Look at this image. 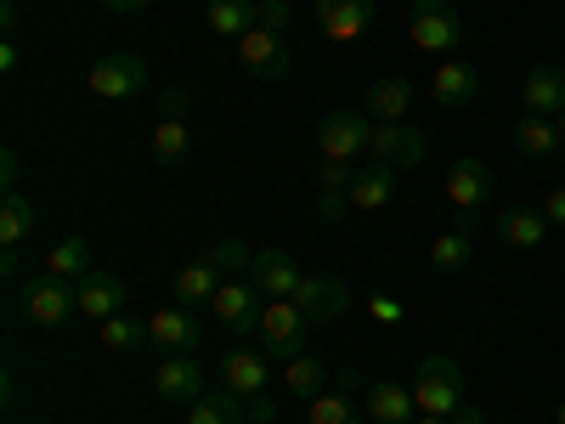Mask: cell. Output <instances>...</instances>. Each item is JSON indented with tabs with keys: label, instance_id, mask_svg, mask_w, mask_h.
I'll list each match as a JSON object with an SVG mask.
<instances>
[{
	"label": "cell",
	"instance_id": "1",
	"mask_svg": "<svg viewBox=\"0 0 565 424\" xmlns=\"http://www.w3.org/2000/svg\"><path fill=\"white\" fill-rule=\"evenodd\" d=\"M413 402L418 413H436V418H452L469 396H463V362L436 351V357H424L418 373H413Z\"/></svg>",
	"mask_w": 565,
	"mask_h": 424
},
{
	"label": "cell",
	"instance_id": "2",
	"mask_svg": "<svg viewBox=\"0 0 565 424\" xmlns=\"http://www.w3.org/2000/svg\"><path fill=\"white\" fill-rule=\"evenodd\" d=\"M18 311H23V322H34V328H57V322H68V317L79 311V283H63V277H52V272H40V277L23 283Z\"/></svg>",
	"mask_w": 565,
	"mask_h": 424
},
{
	"label": "cell",
	"instance_id": "3",
	"mask_svg": "<svg viewBox=\"0 0 565 424\" xmlns=\"http://www.w3.org/2000/svg\"><path fill=\"white\" fill-rule=\"evenodd\" d=\"M407 40L430 57H447L463 45V18L452 12V0H413V18H407Z\"/></svg>",
	"mask_w": 565,
	"mask_h": 424
},
{
	"label": "cell",
	"instance_id": "4",
	"mask_svg": "<svg viewBox=\"0 0 565 424\" xmlns=\"http://www.w3.org/2000/svg\"><path fill=\"white\" fill-rule=\"evenodd\" d=\"M306 311L295 306V300H266V311H260V351L271 357V362H295V357H306Z\"/></svg>",
	"mask_w": 565,
	"mask_h": 424
},
{
	"label": "cell",
	"instance_id": "5",
	"mask_svg": "<svg viewBox=\"0 0 565 424\" xmlns=\"http://www.w3.org/2000/svg\"><path fill=\"white\" fill-rule=\"evenodd\" d=\"M85 85H90V97H103V103L141 97V91H148V63H141V57H130V52H108V57H97V63H90Z\"/></svg>",
	"mask_w": 565,
	"mask_h": 424
},
{
	"label": "cell",
	"instance_id": "6",
	"mask_svg": "<svg viewBox=\"0 0 565 424\" xmlns=\"http://www.w3.org/2000/svg\"><path fill=\"white\" fill-rule=\"evenodd\" d=\"M148 346L164 351V357H193L204 346V322L193 306H159L148 317Z\"/></svg>",
	"mask_w": 565,
	"mask_h": 424
},
{
	"label": "cell",
	"instance_id": "7",
	"mask_svg": "<svg viewBox=\"0 0 565 424\" xmlns=\"http://www.w3.org/2000/svg\"><path fill=\"white\" fill-rule=\"evenodd\" d=\"M367 130H373V119H367V114H351V108L322 114V125H317V153H322V159L351 165V159H362V153H367Z\"/></svg>",
	"mask_w": 565,
	"mask_h": 424
},
{
	"label": "cell",
	"instance_id": "8",
	"mask_svg": "<svg viewBox=\"0 0 565 424\" xmlns=\"http://www.w3.org/2000/svg\"><path fill=\"white\" fill-rule=\"evenodd\" d=\"M238 63H244L255 80H282V74H289V63H295V45H289V34L255 23V29L238 40Z\"/></svg>",
	"mask_w": 565,
	"mask_h": 424
},
{
	"label": "cell",
	"instance_id": "9",
	"mask_svg": "<svg viewBox=\"0 0 565 424\" xmlns=\"http://www.w3.org/2000/svg\"><path fill=\"white\" fill-rule=\"evenodd\" d=\"M424 159V136L396 119V125H373L367 130V165H391V170H413Z\"/></svg>",
	"mask_w": 565,
	"mask_h": 424
},
{
	"label": "cell",
	"instance_id": "10",
	"mask_svg": "<svg viewBox=\"0 0 565 424\" xmlns=\"http://www.w3.org/2000/svg\"><path fill=\"white\" fill-rule=\"evenodd\" d=\"M153 391L170 402V407H193L204 391H210V373L199 357H164L159 373H153Z\"/></svg>",
	"mask_w": 565,
	"mask_h": 424
},
{
	"label": "cell",
	"instance_id": "11",
	"mask_svg": "<svg viewBox=\"0 0 565 424\" xmlns=\"http://www.w3.org/2000/svg\"><path fill=\"white\" fill-rule=\"evenodd\" d=\"M492 170L481 165V159H458L452 170H447V181H441V193H447V204L458 210V215H476V210H487V199H492Z\"/></svg>",
	"mask_w": 565,
	"mask_h": 424
},
{
	"label": "cell",
	"instance_id": "12",
	"mask_svg": "<svg viewBox=\"0 0 565 424\" xmlns=\"http://www.w3.org/2000/svg\"><path fill=\"white\" fill-rule=\"evenodd\" d=\"M260 300H266V295L255 289V283H221V295H215L210 306H215V322L232 328V335L244 340V335H255V328H260V311H266Z\"/></svg>",
	"mask_w": 565,
	"mask_h": 424
},
{
	"label": "cell",
	"instance_id": "13",
	"mask_svg": "<svg viewBox=\"0 0 565 424\" xmlns=\"http://www.w3.org/2000/svg\"><path fill=\"white\" fill-rule=\"evenodd\" d=\"M289 300L306 311V322H311V328H322V322H340V317L351 311L345 283H334V277H300V289H295Z\"/></svg>",
	"mask_w": 565,
	"mask_h": 424
},
{
	"label": "cell",
	"instance_id": "14",
	"mask_svg": "<svg viewBox=\"0 0 565 424\" xmlns=\"http://www.w3.org/2000/svg\"><path fill=\"white\" fill-rule=\"evenodd\" d=\"M373 12H380L373 0H317V29L334 40V45H351V40L367 34Z\"/></svg>",
	"mask_w": 565,
	"mask_h": 424
},
{
	"label": "cell",
	"instance_id": "15",
	"mask_svg": "<svg viewBox=\"0 0 565 424\" xmlns=\"http://www.w3.org/2000/svg\"><path fill=\"white\" fill-rule=\"evenodd\" d=\"M430 97L441 108H469L481 97V68L463 63V57H441V68L430 74Z\"/></svg>",
	"mask_w": 565,
	"mask_h": 424
},
{
	"label": "cell",
	"instance_id": "16",
	"mask_svg": "<svg viewBox=\"0 0 565 424\" xmlns=\"http://www.w3.org/2000/svg\"><path fill=\"white\" fill-rule=\"evenodd\" d=\"M521 103H526V114L559 119V114H565V68H559V63H537V68L521 80Z\"/></svg>",
	"mask_w": 565,
	"mask_h": 424
},
{
	"label": "cell",
	"instance_id": "17",
	"mask_svg": "<svg viewBox=\"0 0 565 424\" xmlns=\"http://www.w3.org/2000/svg\"><path fill=\"white\" fill-rule=\"evenodd\" d=\"M413 80L407 74H385V80H373L367 85V103H362V114L373 119V125H396V119H407V108H413Z\"/></svg>",
	"mask_w": 565,
	"mask_h": 424
},
{
	"label": "cell",
	"instance_id": "18",
	"mask_svg": "<svg viewBox=\"0 0 565 424\" xmlns=\"http://www.w3.org/2000/svg\"><path fill=\"white\" fill-rule=\"evenodd\" d=\"M221 380H226V391H232V396H266L271 357H266V351H249V346L226 351V362H221Z\"/></svg>",
	"mask_w": 565,
	"mask_h": 424
},
{
	"label": "cell",
	"instance_id": "19",
	"mask_svg": "<svg viewBox=\"0 0 565 424\" xmlns=\"http://www.w3.org/2000/svg\"><path fill=\"white\" fill-rule=\"evenodd\" d=\"M249 283H255L266 300H289V295L300 289V266L282 255V250H255V261H249Z\"/></svg>",
	"mask_w": 565,
	"mask_h": 424
},
{
	"label": "cell",
	"instance_id": "20",
	"mask_svg": "<svg viewBox=\"0 0 565 424\" xmlns=\"http://www.w3.org/2000/svg\"><path fill=\"white\" fill-rule=\"evenodd\" d=\"M125 311V277L119 272H90V277H79V317H97V322H108V317H119Z\"/></svg>",
	"mask_w": 565,
	"mask_h": 424
},
{
	"label": "cell",
	"instance_id": "21",
	"mask_svg": "<svg viewBox=\"0 0 565 424\" xmlns=\"http://www.w3.org/2000/svg\"><path fill=\"white\" fill-rule=\"evenodd\" d=\"M396 176H402V170H391V165H362V170L351 176V210H356V215L385 210V204L396 199Z\"/></svg>",
	"mask_w": 565,
	"mask_h": 424
},
{
	"label": "cell",
	"instance_id": "22",
	"mask_svg": "<svg viewBox=\"0 0 565 424\" xmlns=\"http://www.w3.org/2000/svg\"><path fill=\"white\" fill-rule=\"evenodd\" d=\"M509 141H514V153L521 159H554L565 141H559V125L554 119H543V114H526L521 125L509 130Z\"/></svg>",
	"mask_w": 565,
	"mask_h": 424
},
{
	"label": "cell",
	"instance_id": "23",
	"mask_svg": "<svg viewBox=\"0 0 565 424\" xmlns=\"http://www.w3.org/2000/svg\"><path fill=\"white\" fill-rule=\"evenodd\" d=\"M215 295H221V266H210L204 255L175 272V306H210Z\"/></svg>",
	"mask_w": 565,
	"mask_h": 424
},
{
	"label": "cell",
	"instance_id": "24",
	"mask_svg": "<svg viewBox=\"0 0 565 424\" xmlns=\"http://www.w3.org/2000/svg\"><path fill=\"white\" fill-rule=\"evenodd\" d=\"M498 239H503L509 250H537V244L548 239V221H543V210L514 204V210L498 215Z\"/></svg>",
	"mask_w": 565,
	"mask_h": 424
},
{
	"label": "cell",
	"instance_id": "25",
	"mask_svg": "<svg viewBox=\"0 0 565 424\" xmlns=\"http://www.w3.org/2000/svg\"><path fill=\"white\" fill-rule=\"evenodd\" d=\"M204 23L226 40H244L255 23H260V0H210L204 7Z\"/></svg>",
	"mask_w": 565,
	"mask_h": 424
},
{
	"label": "cell",
	"instance_id": "26",
	"mask_svg": "<svg viewBox=\"0 0 565 424\" xmlns=\"http://www.w3.org/2000/svg\"><path fill=\"white\" fill-rule=\"evenodd\" d=\"M367 418H380V424H413L418 418V402H413V385H373L367 396Z\"/></svg>",
	"mask_w": 565,
	"mask_h": 424
},
{
	"label": "cell",
	"instance_id": "27",
	"mask_svg": "<svg viewBox=\"0 0 565 424\" xmlns=\"http://www.w3.org/2000/svg\"><path fill=\"white\" fill-rule=\"evenodd\" d=\"M40 266L52 272V277H63V283H79V277L97 272V266H90V244H85V239H63V244H52Z\"/></svg>",
	"mask_w": 565,
	"mask_h": 424
},
{
	"label": "cell",
	"instance_id": "28",
	"mask_svg": "<svg viewBox=\"0 0 565 424\" xmlns=\"http://www.w3.org/2000/svg\"><path fill=\"white\" fill-rule=\"evenodd\" d=\"M34 199H23V193H7L0 199V250H23V239L34 232Z\"/></svg>",
	"mask_w": 565,
	"mask_h": 424
},
{
	"label": "cell",
	"instance_id": "29",
	"mask_svg": "<svg viewBox=\"0 0 565 424\" xmlns=\"http://www.w3.org/2000/svg\"><path fill=\"white\" fill-rule=\"evenodd\" d=\"M430 261H436V272H463L469 261H476V232H463V226L441 232V239L430 244Z\"/></svg>",
	"mask_w": 565,
	"mask_h": 424
},
{
	"label": "cell",
	"instance_id": "30",
	"mask_svg": "<svg viewBox=\"0 0 565 424\" xmlns=\"http://www.w3.org/2000/svg\"><path fill=\"white\" fill-rule=\"evenodd\" d=\"M306 424H362L356 396L351 391H317L311 407H306Z\"/></svg>",
	"mask_w": 565,
	"mask_h": 424
},
{
	"label": "cell",
	"instance_id": "31",
	"mask_svg": "<svg viewBox=\"0 0 565 424\" xmlns=\"http://www.w3.org/2000/svg\"><path fill=\"white\" fill-rule=\"evenodd\" d=\"M153 159H159L164 170H175V165L186 159V119H181V114H164V119L153 125Z\"/></svg>",
	"mask_w": 565,
	"mask_h": 424
},
{
	"label": "cell",
	"instance_id": "32",
	"mask_svg": "<svg viewBox=\"0 0 565 424\" xmlns=\"http://www.w3.org/2000/svg\"><path fill=\"white\" fill-rule=\"evenodd\" d=\"M244 418H249V413L238 407V396H232V391H226V396H210V391H204L193 407H186L181 424H244Z\"/></svg>",
	"mask_w": 565,
	"mask_h": 424
},
{
	"label": "cell",
	"instance_id": "33",
	"mask_svg": "<svg viewBox=\"0 0 565 424\" xmlns=\"http://www.w3.org/2000/svg\"><path fill=\"white\" fill-rule=\"evenodd\" d=\"M97 340H103V351H136V346H148V322H136L130 311H119V317H108L97 328Z\"/></svg>",
	"mask_w": 565,
	"mask_h": 424
},
{
	"label": "cell",
	"instance_id": "34",
	"mask_svg": "<svg viewBox=\"0 0 565 424\" xmlns=\"http://www.w3.org/2000/svg\"><path fill=\"white\" fill-rule=\"evenodd\" d=\"M282 380H289L295 396H317L322 391V362L317 357H295V362H282Z\"/></svg>",
	"mask_w": 565,
	"mask_h": 424
},
{
	"label": "cell",
	"instance_id": "35",
	"mask_svg": "<svg viewBox=\"0 0 565 424\" xmlns=\"http://www.w3.org/2000/svg\"><path fill=\"white\" fill-rule=\"evenodd\" d=\"M351 165H340V159H322L317 165V187H322V193H351Z\"/></svg>",
	"mask_w": 565,
	"mask_h": 424
},
{
	"label": "cell",
	"instance_id": "36",
	"mask_svg": "<svg viewBox=\"0 0 565 424\" xmlns=\"http://www.w3.org/2000/svg\"><path fill=\"white\" fill-rule=\"evenodd\" d=\"M204 261H210V266H221V272H238V266L249 272V261H255V250H244V244H215V250H210Z\"/></svg>",
	"mask_w": 565,
	"mask_h": 424
},
{
	"label": "cell",
	"instance_id": "37",
	"mask_svg": "<svg viewBox=\"0 0 565 424\" xmlns=\"http://www.w3.org/2000/svg\"><path fill=\"white\" fill-rule=\"evenodd\" d=\"M289 23H295V7H289V0H260V29L289 34Z\"/></svg>",
	"mask_w": 565,
	"mask_h": 424
},
{
	"label": "cell",
	"instance_id": "38",
	"mask_svg": "<svg viewBox=\"0 0 565 424\" xmlns=\"http://www.w3.org/2000/svg\"><path fill=\"white\" fill-rule=\"evenodd\" d=\"M317 215L322 221H345L351 215V193H317Z\"/></svg>",
	"mask_w": 565,
	"mask_h": 424
},
{
	"label": "cell",
	"instance_id": "39",
	"mask_svg": "<svg viewBox=\"0 0 565 424\" xmlns=\"http://www.w3.org/2000/svg\"><path fill=\"white\" fill-rule=\"evenodd\" d=\"M367 311H373V322H402V306H396L391 295H373V300H367Z\"/></svg>",
	"mask_w": 565,
	"mask_h": 424
},
{
	"label": "cell",
	"instance_id": "40",
	"mask_svg": "<svg viewBox=\"0 0 565 424\" xmlns=\"http://www.w3.org/2000/svg\"><path fill=\"white\" fill-rule=\"evenodd\" d=\"M18 176H23V159L7 148V153H0V181H7V193H18Z\"/></svg>",
	"mask_w": 565,
	"mask_h": 424
},
{
	"label": "cell",
	"instance_id": "41",
	"mask_svg": "<svg viewBox=\"0 0 565 424\" xmlns=\"http://www.w3.org/2000/svg\"><path fill=\"white\" fill-rule=\"evenodd\" d=\"M244 413H249V424H271V418H277V402H271V396H249Z\"/></svg>",
	"mask_w": 565,
	"mask_h": 424
},
{
	"label": "cell",
	"instance_id": "42",
	"mask_svg": "<svg viewBox=\"0 0 565 424\" xmlns=\"http://www.w3.org/2000/svg\"><path fill=\"white\" fill-rule=\"evenodd\" d=\"M543 221H548V226H565V187H554V193H548V204H543Z\"/></svg>",
	"mask_w": 565,
	"mask_h": 424
},
{
	"label": "cell",
	"instance_id": "43",
	"mask_svg": "<svg viewBox=\"0 0 565 424\" xmlns=\"http://www.w3.org/2000/svg\"><path fill=\"white\" fill-rule=\"evenodd\" d=\"M159 108H164V114H186V91H181V85H170L164 97H159Z\"/></svg>",
	"mask_w": 565,
	"mask_h": 424
},
{
	"label": "cell",
	"instance_id": "44",
	"mask_svg": "<svg viewBox=\"0 0 565 424\" xmlns=\"http://www.w3.org/2000/svg\"><path fill=\"white\" fill-rule=\"evenodd\" d=\"M452 424H487V413H481L476 402H463V407L452 413Z\"/></svg>",
	"mask_w": 565,
	"mask_h": 424
},
{
	"label": "cell",
	"instance_id": "45",
	"mask_svg": "<svg viewBox=\"0 0 565 424\" xmlns=\"http://www.w3.org/2000/svg\"><path fill=\"white\" fill-rule=\"evenodd\" d=\"M0 74H18V45H12V40L0 45Z\"/></svg>",
	"mask_w": 565,
	"mask_h": 424
},
{
	"label": "cell",
	"instance_id": "46",
	"mask_svg": "<svg viewBox=\"0 0 565 424\" xmlns=\"http://www.w3.org/2000/svg\"><path fill=\"white\" fill-rule=\"evenodd\" d=\"M18 266H23V255H18V250H0V272L18 277Z\"/></svg>",
	"mask_w": 565,
	"mask_h": 424
},
{
	"label": "cell",
	"instance_id": "47",
	"mask_svg": "<svg viewBox=\"0 0 565 424\" xmlns=\"http://www.w3.org/2000/svg\"><path fill=\"white\" fill-rule=\"evenodd\" d=\"M103 7H108V12H141L148 0H103Z\"/></svg>",
	"mask_w": 565,
	"mask_h": 424
},
{
	"label": "cell",
	"instance_id": "48",
	"mask_svg": "<svg viewBox=\"0 0 565 424\" xmlns=\"http://www.w3.org/2000/svg\"><path fill=\"white\" fill-rule=\"evenodd\" d=\"M413 424H452V418H436V413H418Z\"/></svg>",
	"mask_w": 565,
	"mask_h": 424
},
{
	"label": "cell",
	"instance_id": "49",
	"mask_svg": "<svg viewBox=\"0 0 565 424\" xmlns=\"http://www.w3.org/2000/svg\"><path fill=\"white\" fill-rule=\"evenodd\" d=\"M554 418H559V424H565V402H559V407H554Z\"/></svg>",
	"mask_w": 565,
	"mask_h": 424
},
{
	"label": "cell",
	"instance_id": "50",
	"mask_svg": "<svg viewBox=\"0 0 565 424\" xmlns=\"http://www.w3.org/2000/svg\"><path fill=\"white\" fill-rule=\"evenodd\" d=\"M554 125H559V141H565V114H559V119H554Z\"/></svg>",
	"mask_w": 565,
	"mask_h": 424
}]
</instances>
